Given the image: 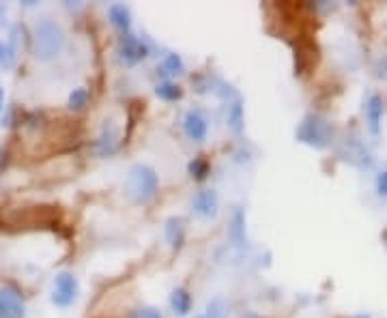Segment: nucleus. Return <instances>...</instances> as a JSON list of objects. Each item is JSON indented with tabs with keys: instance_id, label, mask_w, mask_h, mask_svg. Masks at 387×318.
Segmentation results:
<instances>
[{
	"instance_id": "f257e3e1",
	"label": "nucleus",
	"mask_w": 387,
	"mask_h": 318,
	"mask_svg": "<svg viewBox=\"0 0 387 318\" xmlns=\"http://www.w3.org/2000/svg\"><path fill=\"white\" fill-rule=\"evenodd\" d=\"M64 30L62 26L52 18H41L37 20L35 28H32V52L35 58L41 62H47L56 58L62 47H64Z\"/></svg>"
},
{
	"instance_id": "f03ea898",
	"label": "nucleus",
	"mask_w": 387,
	"mask_h": 318,
	"mask_svg": "<svg viewBox=\"0 0 387 318\" xmlns=\"http://www.w3.org/2000/svg\"><path fill=\"white\" fill-rule=\"evenodd\" d=\"M159 177L149 164H134L127 170V177L123 183L125 196L136 204H147L157 196Z\"/></svg>"
},
{
	"instance_id": "7ed1b4c3",
	"label": "nucleus",
	"mask_w": 387,
	"mask_h": 318,
	"mask_svg": "<svg viewBox=\"0 0 387 318\" xmlns=\"http://www.w3.org/2000/svg\"><path fill=\"white\" fill-rule=\"evenodd\" d=\"M295 136L301 145H308L316 151H322V149H327L333 140V125L322 114L310 112V114H305L301 119V123L297 125Z\"/></svg>"
},
{
	"instance_id": "20e7f679",
	"label": "nucleus",
	"mask_w": 387,
	"mask_h": 318,
	"mask_svg": "<svg viewBox=\"0 0 387 318\" xmlns=\"http://www.w3.org/2000/svg\"><path fill=\"white\" fill-rule=\"evenodd\" d=\"M78 295H80L78 278L69 271L56 273L54 284H52V304L56 308H69V306L75 304Z\"/></svg>"
},
{
	"instance_id": "39448f33",
	"label": "nucleus",
	"mask_w": 387,
	"mask_h": 318,
	"mask_svg": "<svg viewBox=\"0 0 387 318\" xmlns=\"http://www.w3.org/2000/svg\"><path fill=\"white\" fill-rule=\"evenodd\" d=\"M149 52L151 50H149L147 41L132 35V33L121 35V39L117 43V56L127 67H134V65H138V62H142L149 56Z\"/></svg>"
},
{
	"instance_id": "423d86ee",
	"label": "nucleus",
	"mask_w": 387,
	"mask_h": 318,
	"mask_svg": "<svg viewBox=\"0 0 387 318\" xmlns=\"http://www.w3.org/2000/svg\"><path fill=\"white\" fill-rule=\"evenodd\" d=\"M340 157L344 159V162H349L351 166L360 168V170H373L375 168L373 153L366 149V145H364V142L357 136H351V138L344 140Z\"/></svg>"
},
{
	"instance_id": "0eeeda50",
	"label": "nucleus",
	"mask_w": 387,
	"mask_h": 318,
	"mask_svg": "<svg viewBox=\"0 0 387 318\" xmlns=\"http://www.w3.org/2000/svg\"><path fill=\"white\" fill-rule=\"evenodd\" d=\"M0 318H26L24 295L13 284H0Z\"/></svg>"
},
{
	"instance_id": "6e6552de",
	"label": "nucleus",
	"mask_w": 387,
	"mask_h": 318,
	"mask_svg": "<svg viewBox=\"0 0 387 318\" xmlns=\"http://www.w3.org/2000/svg\"><path fill=\"white\" fill-rule=\"evenodd\" d=\"M121 147V127L117 125L115 119H106L102 123L99 136L95 140V151L99 157H110L115 155Z\"/></svg>"
},
{
	"instance_id": "1a4fd4ad",
	"label": "nucleus",
	"mask_w": 387,
	"mask_h": 318,
	"mask_svg": "<svg viewBox=\"0 0 387 318\" xmlns=\"http://www.w3.org/2000/svg\"><path fill=\"white\" fill-rule=\"evenodd\" d=\"M189 211L198 219H215L220 213V198L215 189H200L189 202Z\"/></svg>"
},
{
	"instance_id": "9d476101",
	"label": "nucleus",
	"mask_w": 387,
	"mask_h": 318,
	"mask_svg": "<svg viewBox=\"0 0 387 318\" xmlns=\"http://www.w3.org/2000/svg\"><path fill=\"white\" fill-rule=\"evenodd\" d=\"M383 114H385V106H383L381 95H377V93H368V97L364 99V117H366L368 132L373 134L375 138L381 134Z\"/></svg>"
},
{
	"instance_id": "9b49d317",
	"label": "nucleus",
	"mask_w": 387,
	"mask_h": 318,
	"mask_svg": "<svg viewBox=\"0 0 387 318\" xmlns=\"http://www.w3.org/2000/svg\"><path fill=\"white\" fill-rule=\"evenodd\" d=\"M183 132L191 142H204L209 134V121L200 110L191 108L183 117Z\"/></svg>"
},
{
	"instance_id": "f8f14e48",
	"label": "nucleus",
	"mask_w": 387,
	"mask_h": 318,
	"mask_svg": "<svg viewBox=\"0 0 387 318\" xmlns=\"http://www.w3.org/2000/svg\"><path fill=\"white\" fill-rule=\"evenodd\" d=\"M226 125H228V130H231L235 136H241V134H244V127H246V112H244V99H241L239 95L228 101V110H226Z\"/></svg>"
},
{
	"instance_id": "ddd939ff",
	"label": "nucleus",
	"mask_w": 387,
	"mask_h": 318,
	"mask_svg": "<svg viewBox=\"0 0 387 318\" xmlns=\"http://www.w3.org/2000/svg\"><path fill=\"white\" fill-rule=\"evenodd\" d=\"M228 238L235 247H246L248 236H246V211L241 206H235L231 215V226H228Z\"/></svg>"
},
{
	"instance_id": "4468645a",
	"label": "nucleus",
	"mask_w": 387,
	"mask_h": 318,
	"mask_svg": "<svg viewBox=\"0 0 387 318\" xmlns=\"http://www.w3.org/2000/svg\"><path fill=\"white\" fill-rule=\"evenodd\" d=\"M164 234H166V241L170 243V247L174 252H179L183 247V241H185L183 219L181 217H168L166 219V226H164Z\"/></svg>"
},
{
	"instance_id": "2eb2a0df",
	"label": "nucleus",
	"mask_w": 387,
	"mask_h": 318,
	"mask_svg": "<svg viewBox=\"0 0 387 318\" xmlns=\"http://www.w3.org/2000/svg\"><path fill=\"white\" fill-rule=\"evenodd\" d=\"M108 18H110V24L115 26L117 30H121L123 35H127L129 30H132V11L125 5H112L108 9Z\"/></svg>"
},
{
	"instance_id": "dca6fc26",
	"label": "nucleus",
	"mask_w": 387,
	"mask_h": 318,
	"mask_svg": "<svg viewBox=\"0 0 387 318\" xmlns=\"http://www.w3.org/2000/svg\"><path fill=\"white\" fill-rule=\"evenodd\" d=\"M157 71H161L166 77H179L185 73V62L179 54L168 52L164 58H161V67H157Z\"/></svg>"
},
{
	"instance_id": "f3484780",
	"label": "nucleus",
	"mask_w": 387,
	"mask_h": 318,
	"mask_svg": "<svg viewBox=\"0 0 387 318\" xmlns=\"http://www.w3.org/2000/svg\"><path fill=\"white\" fill-rule=\"evenodd\" d=\"M170 308L176 316H187L191 312V295L187 289H174L170 295Z\"/></svg>"
},
{
	"instance_id": "a211bd4d",
	"label": "nucleus",
	"mask_w": 387,
	"mask_h": 318,
	"mask_svg": "<svg viewBox=\"0 0 387 318\" xmlns=\"http://www.w3.org/2000/svg\"><path fill=\"white\" fill-rule=\"evenodd\" d=\"M155 95L161 101H179L183 97V88L172 80H164L155 86Z\"/></svg>"
},
{
	"instance_id": "6ab92c4d",
	"label": "nucleus",
	"mask_w": 387,
	"mask_h": 318,
	"mask_svg": "<svg viewBox=\"0 0 387 318\" xmlns=\"http://www.w3.org/2000/svg\"><path fill=\"white\" fill-rule=\"evenodd\" d=\"M228 316V304L222 299V297H215L207 304V310L202 314V318H226Z\"/></svg>"
},
{
	"instance_id": "aec40b11",
	"label": "nucleus",
	"mask_w": 387,
	"mask_h": 318,
	"mask_svg": "<svg viewBox=\"0 0 387 318\" xmlns=\"http://www.w3.org/2000/svg\"><path fill=\"white\" fill-rule=\"evenodd\" d=\"M187 170H189V177L194 181H204L207 174H209V164H207V159L198 157V159H194V162L187 166Z\"/></svg>"
},
{
	"instance_id": "412c9836",
	"label": "nucleus",
	"mask_w": 387,
	"mask_h": 318,
	"mask_svg": "<svg viewBox=\"0 0 387 318\" xmlns=\"http://www.w3.org/2000/svg\"><path fill=\"white\" fill-rule=\"evenodd\" d=\"M89 103V90L84 86H80V88H73L69 93V108L71 110H84Z\"/></svg>"
},
{
	"instance_id": "4be33fe9",
	"label": "nucleus",
	"mask_w": 387,
	"mask_h": 318,
	"mask_svg": "<svg viewBox=\"0 0 387 318\" xmlns=\"http://www.w3.org/2000/svg\"><path fill=\"white\" fill-rule=\"evenodd\" d=\"M127 318H164V316H161V312L155 310V308H140V310L129 314Z\"/></svg>"
},
{
	"instance_id": "5701e85b",
	"label": "nucleus",
	"mask_w": 387,
	"mask_h": 318,
	"mask_svg": "<svg viewBox=\"0 0 387 318\" xmlns=\"http://www.w3.org/2000/svg\"><path fill=\"white\" fill-rule=\"evenodd\" d=\"M375 185H377V194H379L381 198H387V170H381V172L377 174Z\"/></svg>"
},
{
	"instance_id": "b1692460",
	"label": "nucleus",
	"mask_w": 387,
	"mask_h": 318,
	"mask_svg": "<svg viewBox=\"0 0 387 318\" xmlns=\"http://www.w3.org/2000/svg\"><path fill=\"white\" fill-rule=\"evenodd\" d=\"M5 15H7V11H5L3 5H0V26H5V22H3V20H5Z\"/></svg>"
},
{
	"instance_id": "393cba45",
	"label": "nucleus",
	"mask_w": 387,
	"mask_h": 318,
	"mask_svg": "<svg viewBox=\"0 0 387 318\" xmlns=\"http://www.w3.org/2000/svg\"><path fill=\"white\" fill-rule=\"evenodd\" d=\"M3 103H5V88L0 86V108H3Z\"/></svg>"
},
{
	"instance_id": "a878e982",
	"label": "nucleus",
	"mask_w": 387,
	"mask_h": 318,
	"mask_svg": "<svg viewBox=\"0 0 387 318\" xmlns=\"http://www.w3.org/2000/svg\"><path fill=\"white\" fill-rule=\"evenodd\" d=\"M351 318H370L368 314H357V316H351Z\"/></svg>"
},
{
	"instance_id": "bb28decb",
	"label": "nucleus",
	"mask_w": 387,
	"mask_h": 318,
	"mask_svg": "<svg viewBox=\"0 0 387 318\" xmlns=\"http://www.w3.org/2000/svg\"><path fill=\"white\" fill-rule=\"evenodd\" d=\"M244 318H261V316H256V314H248V316H244Z\"/></svg>"
}]
</instances>
